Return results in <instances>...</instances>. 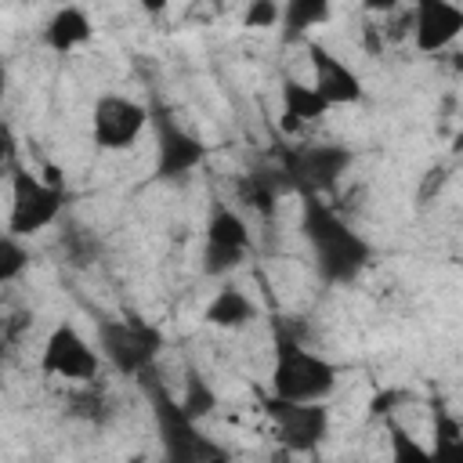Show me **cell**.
<instances>
[{"mask_svg": "<svg viewBox=\"0 0 463 463\" xmlns=\"http://www.w3.org/2000/svg\"><path fill=\"white\" fill-rule=\"evenodd\" d=\"M137 4H141L145 14H159V11H166V0H137Z\"/></svg>", "mask_w": 463, "mask_h": 463, "instance_id": "obj_25", "label": "cell"}, {"mask_svg": "<svg viewBox=\"0 0 463 463\" xmlns=\"http://www.w3.org/2000/svg\"><path fill=\"white\" fill-rule=\"evenodd\" d=\"M203 163H206V145L199 134L184 130L174 119L156 123V177L159 181L184 177V174L199 170Z\"/></svg>", "mask_w": 463, "mask_h": 463, "instance_id": "obj_10", "label": "cell"}, {"mask_svg": "<svg viewBox=\"0 0 463 463\" xmlns=\"http://www.w3.org/2000/svg\"><path fill=\"white\" fill-rule=\"evenodd\" d=\"M351 163H354L351 148H344L336 141L300 145V148H289L286 152V159H282V181L297 195H322V192H329L351 170Z\"/></svg>", "mask_w": 463, "mask_h": 463, "instance_id": "obj_4", "label": "cell"}, {"mask_svg": "<svg viewBox=\"0 0 463 463\" xmlns=\"http://www.w3.org/2000/svg\"><path fill=\"white\" fill-rule=\"evenodd\" d=\"M402 7V0H362L365 14H394Z\"/></svg>", "mask_w": 463, "mask_h": 463, "instance_id": "obj_24", "label": "cell"}, {"mask_svg": "<svg viewBox=\"0 0 463 463\" xmlns=\"http://www.w3.org/2000/svg\"><path fill=\"white\" fill-rule=\"evenodd\" d=\"M430 456L434 459H449V463H463V423L438 405L434 409V441H430Z\"/></svg>", "mask_w": 463, "mask_h": 463, "instance_id": "obj_17", "label": "cell"}, {"mask_svg": "<svg viewBox=\"0 0 463 463\" xmlns=\"http://www.w3.org/2000/svg\"><path fill=\"white\" fill-rule=\"evenodd\" d=\"M250 253V224L232 203H213L203 228V271L221 279L235 271Z\"/></svg>", "mask_w": 463, "mask_h": 463, "instance_id": "obj_5", "label": "cell"}, {"mask_svg": "<svg viewBox=\"0 0 463 463\" xmlns=\"http://www.w3.org/2000/svg\"><path fill=\"white\" fill-rule=\"evenodd\" d=\"M90 36H94V22H90V14L80 11L76 4L58 7V11L43 22V43H47L51 51H58V54H69V51L90 43Z\"/></svg>", "mask_w": 463, "mask_h": 463, "instance_id": "obj_13", "label": "cell"}, {"mask_svg": "<svg viewBox=\"0 0 463 463\" xmlns=\"http://www.w3.org/2000/svg\"><path fill=\"white\" fill-rule=\"evenodd\" d=\"M463 36V7L456 0L412 4V43L420 54H438Z\"/></svg>", "mask_w": 463, "mask_h": 463, "instance_id": "obj_11", "label": "cell"}, {"mask_svg": "<svg viewBox=\"0 0 463 463\" xmlns=\"http://www.w3.org/2000/svg\"><path fill=\"white\" fill-rule=\"evenodd\" d=\"M25 268H29V246H22V235L4 232V239H0V282L11 286L14 279H22Z\"/></svg>", "mask_w": 463, "mask_h": 463, "instance_id": "obj_19", "label": "cell"}, {"mask_svg": "<svg viewBox=\"0 0 463 463\" xmlns=\"http://www.w3.org/2000/svg\"><path fill=\"white\" fill-rule=\"evenodd\" d=\"M333 14V0H282V40L297 43L304 40L311 29L326 25Z\"/></svg>", "mask_w": 463, "mask_h": 463, "instance_id": "obj_16", "label": "cell"}, {"mask_svg": "<svg viewBox=\"0 0 463 463\" xmlns=\"http://www.w3.org/2000/svg\"><path fill=\"white\" fill-rule=\"evenodd\" d=\"M206 4H221V0H206Z\"/></svg>", "mask_w": 463, "mask_h": 463, "instance_id": "obj_26", "label": "cell"}, {"mask_svg": "<svg viewBox=\"0 0 463 463\" xmlns=\"http://www.w3.org/2000/svg\"><path fill=\"white\" fill-rule=\"evenodd\" d=\"M239 199H242L250 210H257L260 217H271V213H275V203H279V188H275L264 174H250V177H242V184H239Z\"/></svg>", "mask_w": 463, "mask_h": 463, "instance_id": "obj_18", "label": "cell"}, {"mask_svg": "<svg viewBox=\"0 0 463 463\" xmlns=\"http://www.w3.org/2000/svg\"><path fill=\"white\" fill-rule=\"evenodd\" d=\"M307 58H311V83L318 87V94L329 101V105H358L365 87H362V76L344 61L336 58L329 47L322 43H307Z\"/></svg>", "mask_w": 463, "mask_h": 463, "instance_id": "obj_12", "label": "cell"}, {"mask_svg": "<svg viewBox=\"0 0 463 463\" xmlns=\"http://www.w3.org/2000/svg\"><path fill=\"white\" fill-rule=\"evenodd\" d=\"M264 412L275 427V438L289 452H311L329 430V409L322 402H289V398H264Z\"/></svg>", "mask_w": 463, "mask_h": 463, "instance_id": "obj_8", "label": "cell"}, {"mask_svg": "<svg viewBox=\"0 0 463 463\" xmlns=\"http://www.w3.org/2000/svg\"><path fill=\"white\" fill-rule=\"evenodd\" d=\"M282 130H297L307 123H318L333 105L318 94L315 83H300V80H282Z\"/></svg>", "mask_w": 463, "mask_h": 463, "instance_id": "obj_14", "label": "cell"}, {"mask_svg": "<svg viewBox=\"0 0 463 463\" xmlns=\"http://www.w3.org/2000/svg\"><path fill=\"white\" fill-rule=\"evenodd\" d=\"M181 412H184V420L192 423V420H199V416H206V412H213V405H217V398H213V391L199 380V376H192L188 380V391H184V398H181Z\"/></svg>", "mask_w": 463, "mask_h": 463, "instance_id": "obj_21", "label": "cell"}, {"mask_svg": "<svg viewBox=\"0 0 463 463\" xmlns=\"http://www.w3.org/2000/svg\"><path fill=\"white\" fill-rule=\"evenodd\" d=\"M340 369L318 354L307 351L293 333H275V358H271V394L289 402H326L336 387Z\"/></svg>", "mask_w": 463, "mask_h": 463, "instance_id": "obj_2", "label": "cell"}, {"mask_svg": "<svg viewBox=\"0 0 463 463\" xmlns=\"http://www.w3.org/2000/svg\"><path fill=\"white\" fill-rule=\"evenodd\" d=\"M300 228L315 260V271L322 282L329 286H347L354 282L369 260H373V246L362 232H354L336 210H329L318 195H300Z\"/></svg>", "mask_w": 463, "mask_h": 463, "instance_id": "obj_1", "label": "cell"}, {"mask_svg": "<svg viewBox=\"0 0 463 463\" xmlns=\"http://www.w3.org/2000/svg\"><path fill=\"white\" fill-rule=\"evenodd\" d=\"M98 333H101L105 358L123 376L145 373L156 362V354L163 351V336L152 326H141V322H101Z\"/></svg>", "mask_w": 463, "mask_h": 463, "instance_id": "obj_9", "label": "cell"}, {"mask_svg": "<svg viewBox=\"0 0 463 463\" xmlns=\"http://www.w3.org/2000/svg\"><path fill=\"white\" fill-rule=\"evenodd\" d=\"M152 112L127 94H101L90 112V137L101 152H127L145 134Z\"/></svg>", "mask_w": 463, "mask_h": 463, "instance_id": "obj_6", "label": "cell"}, {"mask_svg": "<svg viewBox=\"0 0 463 463\" xmlns=\"http://www.w3.org/2000/svg\"><path fill=\"white\" fill-rule=\"evenodd\" d=\"M253 318H257V304L239 286H221L203 307V322L213 329H228V333L246 329Z\"/></svg>", "mask_w": 463, "mask_h": 463, "instance_id": "obj_15", "label": "cell"}, {"mask_svg": "<svg viewBox=\"0 0 463 463\" xmlns=\"http://www.w3.org/2000/svg\"><path fill=\"white\" fill-rule=\"evenodd\" d=\"M40 369L43 376H61L69 383H90L101 373V354L98 347L87 344V336L72 322H58L43 340Z\"/></svg>", "mask_w": 463, "mask_h": 463, "instance_id": "obj_7", "label": "cell"}, {"mask_svg": "<svg viewBox=\"0 0 463 463\" xmlns=\"http://www.w3.org/2000/svg\"><path fill=\"white\" fill-rule=\"evenodd\" d=\"M279 22H282V0H246L242 29L257 33V29H271Z\"/></svg>", "mask_w": 463, "mask_h": 463, "instance_id": "obj_20", "label": "cell"}, {"mask_svg": "<svg viewBox=\"0 0 463 463\" xmlns=\"http://www.w3.org/2000/svg\"><path fill=\"white\" fill-rule=\"evenodd\" d=\"M391 452H394V459H427L430 456V449L416 445L402 427H391Z\"/></svg>", "mask_w": 463, "mask_h": 463, "instance_id": "obj_23", "label": "cell"}, {"mask_svg": "<svg viewBox=\"0 0 463 463\" xmlns=\"http://www.w3.org/2000/svg\"><path fill=\"white\" fill-rule=\"evenodd\" d=\"M61 210H65V184H54L29 170H11V213H7L11 235L22 239L40 235L61 217Z\"/></svg>", "mask_w": 463, "mask_h": 463, "instance_id": "obj_3", "label": "cell"}, {"mask_svg": "<svg viewBox=\"0 0 463 463\" xmlns=\"http://www.w3.org/2000/svg\"><path fill=\"white\" fill-rule=\"evenodd\" d=\"M61 250H65V257L72 260V264H90L94 260V253H98V246H94V239L83 232V228H72L65 239H61Z\"/></svg>", "mask_w": 463, "mask_h": 463, "instance_id": "obj_22", "label": "cell"}]
</instances>
